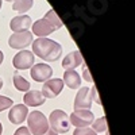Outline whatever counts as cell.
<instances>
[{"label":"cell","instance_id":"cell-17","mask_svg":"<svg viewBox=\"0 0 135 135\" xmlns=\"http://www.w3.org/2000/svg\"><path fill=\"white\" fill-rule=\"evenodd\" d=\"M12 83H14V86L19 92H28L30 91V83L25 77H22L18 72H15V74L12 77Z\"/></svg>","mask_w":135,"mask_h":135},{"label":"cell","instance_id":"cell-28","mask_svg":"<svg viewBox=\"0 0 135 135\" xmlns=\"http://www.w3.org/2000/svg\"><path fill=\"white\" fill-rule=\"evenodd\" d=\"M2 88H3V80L0 78V89H2Z\"/></svg>","mask_w":135,"mask_h":135},{"label":"cell","instance_id":"cell-7","mask_svg":"<svg viewBox=\"0 0 135 135\" xmlns=\"http://www.w3.org/2000/svg\"><path fill=\"white\" fill-rule=\"evenodd\" d=\"M74 111L78 109H91L92 107V96L91 89L88 86H83L78 89V92L74 97Z\"/></svg>","mask_w":135,"mask_h":135},{"label":"cell","instance_id":"cell-12","mask_svg":"<svg viewBox=\"0 0 135 135\" xmlns=\"http://www.w3.org/2000/svg\"><path fill=\"white\" fill-rule=\"evenodd\" d=\"M32 22H31V18L28 15H19V16H15L9 23V27L14 32H20V31H26L31 27Z\"/></svg>","mask_w":135,"mask_h":135},{"label":"cell","instance_id":"cell-29","mask_svg":"<svg viewBox=\"0 0 135 135\" xmlns=\"http://www.w3.org/2000/svg\"><path fill=\"white\" fill-rule=\"evenodd\" d=\"M6 2H15V0H6Z\"/></svg>","mask_w":135,"mask_h":135},{"label":"cell","instance_id":"cell-24","mask_svg":"<svg viewBox=\"0 0 135 135\" xmlns=\"http://www.w3.org/2000/svg\"><path fill=\"white\" fill-rule=\"evenodd\" d=\"M14 135H31V132L28 131L27 127H19V128L15 131Z\"/></svg>","mask_w":135,"mask_h":135},{"label":"cell","instance_id":"cell-2","mask_svg":"<svg viewBox=\"0 0 135 135\" xmlns=\"http://www.w3.org/2000/svg\"><path fill=\"white\" fill-rule=\"evenodd\" d=\"M27 128L32 135H43L50 127L47 118L41 111H32L27 115Z\"/></svg>","mask_w":135,"mask_h":135},{"label":"cell","instance_id":"cell-9","mask_svg":"<svg viewBox=\"0 0 135 135\" xmlns=\"http://www.w3.org/2000/svg\"><path fill=\"white\" fill-rule=\"evenodd\" d=\"M64 88V81L60 78H50V80L45 81L42 86V95L47 99H54L57 97Z\"/></svg>","mask_w":135,"mask_h":135},{"label":"cell","instance_id":"cell-14","mask_svg":"<svg viewBox=\"0 0 135 135\" xmlns=\"http://www.w3.org/2000/svg\"><path fill=\"white\" fill-rule=\"evenodd\" d=\"M54 31H55V30H54L49 23H46L43 19L37 20L35 23L32 25V32L35 34L37 37H39V38L47 37V35H50V34H53Z\"/></svg>","mask_w":135,"mask_h":135},{"label":"cell","instance_id":"cell-20","mask_svg":"<svg viewBox=\"0 0 135 135\" xmlns=\"http://www.w3.org/2000/svg\"><path fill=\"white\" fill-rule=\"evenodd\" d=\"M12 105H14V101L11 100L9 97H6V96L0 95V112L7 109V108H11Z\"/></svg>","mask_w":135,"mask_h":135},{"label":"cell","instance_id":"cell-19","mask_svg":"<svg viewBox=\"0 0 135 135\" xmlns=\"http://www.w3.org/2000/svg\"><path fill=\"white\" fill-rule=\"evenodd\" d=\"M92 130L97 134V132H107V119H105V116H101V118H99V119H96V120H93V123H92Z\"/></svg>","mask_w":135,"mask_h":135},{"label":"cell","instance_id":"cell-30","mask_svg":"<svg viewBox=\"0 0 135 135\" xmlns=\"http://www.w3.org/2000/svg\"><path fill=\"white\" fill-rule=\"evenodd\" d=\"M0 8H2V0H0Z\"/></svg>","mask_w":135,"mask_h":135},{"label":"cell","instance_id":"cell-18","mask_svg":"<svg viewBox=\"0 0 135 135\" xmlns=\"http://www.w3.org/2000/svg\"><path fill=\"white\" fill-rule=\"evenodd\" d=\"M32 7V0H15L12 4V9L19 14H25Z\"/></svg>","mask_w":135,"mask_h":135},{"label":"cell","instance_id":"cell-16","mask_svg":"<svg viewBox=\"0 0 135 135\" xmlns=\"http://www.w3.org/2000/svg\"><path fill=\"white\" fill-rule=\"evenodd\" d=\"M46 23H49L54 30H58L62 27V20L60 19V16L55 14V11L54 9H49L46 14H45V16L42 18Z\"/></svg>","mask_w":135,"mask_h":135},{"label":"cell","instance_id":"cell-10","mask_svg":"<svg viewBox=\"0 0 135 135\" xmlns=\"http://www.w3.org/2000/svg\"><path fill=\"white\" fill-rule=\"evenodd\" d=\"M28 115V108L25 104H15L11 107L8 119L12 124H22Z\"/></svg>","mask_w":135,"mask_h":135},{"label":"cell","instance_id":"cell-5","mask_svg":"<svg viewBox=\"0 0 135 135\" xmlns=\"http://www.w3.org/2000/svg\"><path fill=\"white\" fill-rule=\"evenodd\" d=\"M31 43H32V32H30L28 30L14 32L8 39V45L16 50H26L27 46H30Z\"/></svg>","mask_w":135,"mask_h":135},{"label":"cell","instance_id":"cell-13","mask_svg":"<svg viewBox=\"0 0 135 135\" xmlns=\"http://www.w3.org/2000/svg\"><path fill=\"white\" fill-rule=\"evenodd\" d=\"M45 100H46V97H45L42 95V92H39V91H28L23 96V101H25L26 107H38V105H42L45 103Z\"/></svg>","mask_w":135,"mask_h":135},{"label":"cell","instance_id":"cell-4","mask_svg":"<svg viewBox=\"0 0 135 135\" xmlns=\"http://www.w3.org/2000/svg\"><path fill=\"white\" fill-rule=\"evenodd\" d=\"M95 120V115L91 109H78L70 114L69 122L76 128L77 127H89Z\"/></svg>","mask_w":135,"mask_h":135},{"label":"cell","instance_id":"cell-25","mask_svg":"<svg viewBox=\"0 0 135 135\" xmlns=\"http://www.w3.org/2000/svg\"><path fill=\"white\" fill-rule=\"evenodd\" d=\"M43 135H58V134H55V132H54V131H53L51 128H49V130H47L46 132H45Z\"/></svg>","mask_w":135,"mask_h":135},{"label":"cell","instance_id":"cell-8","mask_svg":"<svg viewBox=\"0 0 135 135\" xmlns=\"http://www.w3.org/2000/svg\"><path fill=\"white\" fill-rule=\"evenodd\" d=\"M12 65L18 70H25V69L32 68V65H34V54H32V51L22 50L18 54H15V57L12 58Z\"/></svg>","mask_w":135,"mask_h":135},{"label":"cell","instance_id":"cell-23","mask_svg":"<svg viewBox=\"0 0 135 135\" xmlns=\"http://www.w3.org/2000/svg\"><path fill=\"white\" fill-rule=\"evenodd\" d=\"M91 96H92V100H95L96 101V103L100 105L101 104V100L99 99V95H97V89H96V86L93 85L92 86V89H91Z\"/></svg>","mask_w":135,"mask_h":135},{"label":"cell","instance_id":"cell-21","mask_svg":"<svg viewBox=\"0 0 135 135\" xmlns=\"http://www.w3.org/2000/svg\"><path fill=\"white\" fill-rule=\"evenodd\" d=\"M73 135H97V134L89 127H77L74 130Z\"/></svg>","mask_w":135,"mask_h":135},{"label":"cell","instance_id":"cell-22","mask_svg":"<svg viewBox=\"0 0 135 135\" xmlns=\"http://www.w3.org/2000/svg\"><path fill=\"white\" fill-rule=\"evenodd\" d=\"M83 77H84L85 81L91 83V84L93 83V78H92V76H91V73H89V70H88V68H86L85 64H83Z\"/></svg>","mask_w":135,"mask_h":135},{"label":"cell","instance_id":"cell-27","mask_svg":"<svg viewBox=\"0 0 135 135\" xmlns=\"http://www.w3.org/2000/svg\"><path fill=\"white\" fill-rule=\"evenodd\" d=\"M2 132H3V126H2V123H0V135H2Z\"/></svg>","mask_w":135,"mask_h":135},{"label":"cell","instance_id":"cell-6","mask_svg":"<svg viewBox=\"0 0 135 135\" xmlns=\"http://www.w3.org/2000/svg\"><path fill=\"white\" fill-rule=\"evenodd\" d=\"M31 78L37 83H45L51 78L53 76V69L51 66L47 64H37V65H32L31 68Z\"/></svg>","mask_w":135,"mask_h":135},{"label":"cell","instance_id":"cell-26","mask_svg":"<svg viewBox=\"0 0 135 135\" xmlns=\"http://www.w3.org/2000/svg\"><path fill=\"white\" fill-rule=\"evenodd\" d=\"M4 61V54H3V51L0 50V65H2V62Z\"/></svg>","mask_w":135,"mask_h":135},{"label":"cell","instance_id":"cell-15","mask_svg":"<svg viewBox=\"0 0 135 135\" xmlns=\"http://www.w3.org/2000/svg\"><path fill=\"white\" fill-rule=\"evenodd\" d=\"M64 84H66L70 89H77L80 88L81 84V77L76 70H65L64 73Z\"/></svg>","mask_w":135,"mask_h":135},{"label":"cell","instance_id":"cell-1","mask_svg":"<svg viewBox=\"0 0 135 135\" xmlns=\"http://www.w3.org/2000/svg\"><path fill=\"white\" fill-rule=\"evenodd\" d=\"M32 54L42 58L46 62L57 61L62 54V46L53 39L49 38H37V41H32Z\"/></svg>","mask_w":135,"mask_h":135},{"label":"cell","instance_id":"cell-3","mask_svg":"<svg viewBox=\"0 0 135 135\" xmlns=\"http://www.w3.org/2000/svg\"><path fill=\"white\" fill-rule=\"evenodd\" d=\"M47 122H49V127L55 134H65L70 128L69 116H68L66 112H64L62 109H54L50 114Z\"/></svg>","mask_w":135,"mask_h":135},{"label":"cell","instance_id":"cell-11","mask_svg":"<svg viewBox=\"0 0 135 135\" xmlns=\"http://www.w3.org/2000/svg\"><path fill=\"white\" fill-rule=\"evenodd\" d=\"M84 64V60H83V55L78 50H74L72 53H69L64 58L62 61V68L65 70H74L77 66H80Z\"/></svg>","mask_w":135,"mask_h":135}]
</instances>
